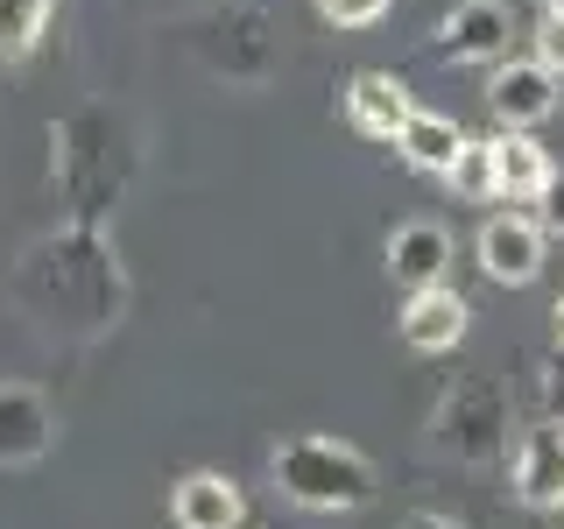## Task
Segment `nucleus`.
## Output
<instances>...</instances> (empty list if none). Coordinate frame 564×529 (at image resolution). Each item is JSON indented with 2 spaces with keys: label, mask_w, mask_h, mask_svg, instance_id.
<instances>
[{
  "label": "nucleus",
  "mask_w": 564,
  "mask_h": 529,
  "mask_svg": "<svg viewBox=\"0 0 564 529\" xmlns=\"http://www.w3.org/2000/svg\"><path fill=\"white\" fill-rule=\"evenodd\" d=\"M269 481L304 516H352V508L375 501V458L360 445H346V438L296 431L269 452Z\"/></svg>",
  "instance_id": "f257e3e1"
},
{
  "label": "nucleus",
  "mask_w": 564,
  "mask_h": 529,
  "mask_svg": "<svg viewBox=\"0 0 564 529\" xmlns=\"http://www.w3.org/2000/svg\"><path fill=\"white\" fill-rule=\"evenodd\" d=\"M508 431H516V402L501 375H452V388L431 410V445L452 452L458 466H501Z\"/></svg>",
  "instance_id": "f03ea898"
},
{
  "label": "nucleus",
  "mask_w": 564,
  "mask_h": 529,
  "mask_svg": "<svg viewBox=\"0 0 564 529\" xmlns=\"http://www.w3.org/2000/svg\"><path fill=\"white\" fill-rule=\"evenodd\" d=\"M473 255H480L487 282L529 290V282L543 276V226H536V212H494V219L480 226V240H473Z\"/></svg>",
  "instance_id": "7ed1b4c3"
},
{
  "label": "nucleus",
  "mask_w": 564,
  "mask_h": 529,
  "mask_svg": "<svg viewBox=\"0 0 564 529\" xmlns=\"http://www.w3.org/2000/svg\"><path fill=\"white\" fill-rule=\"evenodd\" d=\"M516 43V8L508 0H458L437 22V57L445 64H501Z\"/></svg>",
  "instance_id": "20e7f679"
},
{
  "label": "nucleus",
  "mask_w": 564,
  "mask_h": 529,
  "mask_svg": "<svg viewBox=\"0 0 564 529\" xmlns=\"http://www.w3.org/2000/svg\"><path fill=\"white\" fill-rule=\"evenodd\" d=\"M508 458H516V501L529 516H564V423H529Z\"/></svg>",
  "instance_id": "39448f33"
},
{
  "label": "nucleus",
  "mask_w": 564,
  "mask_h": 529,
  "mask_svg": "<svg viewBox=\"0 0 564 529\" xmlns=\"http://www.w3.org/2000/svg\"><path fill=\"white\" fill-rule=\"evenodd\" d=\"M487 114L501 128H543L557 114V71L536 57H501L487 78Z\"/></svg>",
  "instance_id": "423d86ee"
},
{
  "label": "nucleus",
  "mask_w": 564,
  "mask_h": 529,
  "mask_svg": "<svg viewBox=\"0 0 564 529\" xmlns=\"http://www.w3.org/2000/svg\"><path fill=\"white\" fill-rule=\"evenodd\" d=\"M50 445H57V410H50V396L29 388V381H0V473L50 458Z\"/></svg>",
  "instance_id": "0eeeda50"
},
{
  "label": "nucleus",
  "mask_w": 564,
  "mask_h": 529,
  "mask_svg": "<svg viewBox=\"0 0 564 529\" xmlns=\"http://www.w3.org/2000/svg\"><path fill=\"white\" fill-rule=\"evenodd\" d=\"M402 346L410 353H452L473 332V304L452 290V282H431V290H402V317H395Z\"/></svg>",
  "instance_id": "6e6552de"
},
{
  "label": "nucleus",
  "mask_w": 564,
  "mask_h": 529,
  "mask_svg": "<svg viewBox=\"0 0 564 529\" xmlns=\"http://www.w3.org/2000/svg\"><path fill=\"white\" fill-rule=\"evenodd\" d=\"M410 114H416V99H410V85H402L395 71H352V85H346V120H352V134L395 141Z\"/></svg>",
  "instance_id": "1a4fd4ad"
},
{
  "label": "nucleus",
  "mask_w": 564,
  "mask_h": 529,
  "mask_svg": "<svg viewBox=\"0 0 564 529\" xmlns=\"http://www.w3.org/2000/svg\"><path fill=\"white\" fill-rule=\"evenodd\" d=\"M170 522L176 529H240L247 522V494L226 481V473H184V481L170 487Z\"/></svg>",
  "instance_id": "9d476101"
},
{
  "label": "nucleus",
  "mask_w": 564,
  "mask_h": 529,
  "mask_svg": "<svg viewBox=\"0 0 564 529\" xmlns=\"http://www.w3.org/2000/svg\"><path fill=\"white\" fill-rule=\"evenodd\" d=\"M388 276L402 290H431V282H452V234L437 219H402L388 234Z\"/></svg>",
  "instance_id": "9b49d317"
},
{
  "label": "nucleus",
  "mask_w": 564,
  "mask_h": 529,
  "mask_svg": "<svg viewBox=\"0 0 564 529\" xmlns=\"http://www.w3.org/2000/svg\"><path fill=\"white\" fill-rule=\"evenodd\" d=\"M487 155H494V198L536 205V191L551 184V155L536 149V134H529V128H501L487 141Z\"/></svg>",
  "instance_id": "f8f14e48"
},
{
  "label": "nucleus",
  "mask_w": 564,
  "mask_h": 529,
  "mask_svg": "<svg viewBox=\"0 0 564 529\" xmlns=\"http://www.w3.org/2000/svg\"><path fill=\"white\" fill-rule=\"evenodd\" d=\"M395 149H402V163H410V170L445 176V170H452V155L466 149V134H458V120H452V114H423V106H416V114L402 120Z\"/></svg>",
  "instance_id": "ddd939ff"
},
{
  "label": "nucleus",
  "mask_w": 564,
  "mask_h": 529,
  "mask_svg": "<svg viewBox=\"0 0 564 529\" xmlns=\"http://www.w3.org/2000/svg\"><path fill=\"white\" fill-rule=\"evenodd\" d=\"M50 8L57 0H0V64L35 57V43L50 35Z\"/></svg>",
  "instance_id": "4468645a"
},
{
  "label": "nucleus",
  "mask_w": 564,
  "mask_h": 529,
  "mask_svg": "<svg viewBox=\"0 0 564 529\" xmlns=\"http://www.w3.org/2000/svg\"><path fill=\"white\" fill-rule=\"evenodd\" d=\"M445 184H452L466 205H494V155H487V141H466V149L452 155Z\"/></svg>",
  "instance_id": "2eb2a0df"
},
{
  "label": "nucleus",
  "mask_w": 564,
  "mask_h": 529,
  "mask_svg": "<svg viewBox=\"0 0 564 529\" xmlns=\"http://www.w3.org/2000/svg\"><path fill=\"white\" fill-rule=\"evenodd\" d=\"M529 35H536V64H551L557 78H564V0H543Z\"/></svg>",
  "instance_id": "dca6fc26"
},
{
  "label": "nucleus",
  "mask_w": 564,
  "mask_h": 529,
  "mask_svg": "<svg viewBox=\"0 0 564 529\" xmlns=\"http://www.w3.org/2000/svg\"><path fill=\"white\" fill-rule=\"evenodd\" d=\"M388 8H395V0H317V14H325L332 29H375Z\"/></svg>",
  "instance_id": "f3484780"
},
{
  "label": "nucleus",
  "mask_w": 564,
  "mask_h": 529,
  "mask_svg": "<svg viewBox=\"0 0 564 529\" xmlns=\"http://www.w3.org/2000/svg\"><path fill=\"white\" fill-rule=\"evenodd\" d=\"M536 226H543V240H564V170L551 163V184L536 191Z\"/></svg>",
  "instance_id": "a211bd4d"
},
{
  "label": "nucleus",
  "mask_w": 564,
  "mask_h": 529,
  "mask_svg": "<svg viewBox=\"0 0 564 529\" xmlns=\"http://www.w3.org/2000/svg\"><path fill=\"white\" fill-rule=\"evenodd\" d=\"M536 396H543V417H557V423H564V346L536 367Z\"/></svg>",
  "instance_id": "6ab92c4d"
},
{
  "label": "nucleus",
  "mask_w": 564,
  "mask_h": 529,
  "mask_svg": "<svg viewBox=\"0 0 564 529\" xmlns=\"http://www.w3.org/2000/svg\"><path fill=\"white\" fill-rule=\"evenodd\" d=\"M402 529H466V522L445 516V508H416V516H402Z\"/></svg>",
  "instance_id": "aec40b11"
},
{
  "label": "nucleus",
  "mask_w": 564,
  "mask_h": 529,
  "mask_svg": "<svg viewBox=\"0 0 564 529\" xmlns=\"http://www.w3.org/2000/svg\"><path fill=\"white\" fill-rule=\"evenodd\" d=\"M551 325H557V346H564V296H557V304H551Z\"/></svg>",
  "instance_id": "412c9836"
}]
</instances>
